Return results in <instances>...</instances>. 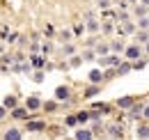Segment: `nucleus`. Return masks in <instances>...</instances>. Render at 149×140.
Wrapping results in <instances>:
<instances>
[{
    "label": "nucleus",
    "instance_id": "f257e3e1",
    "mask_svg": "<svg viewBox=\"0 0 149 140\" xmlns=\"http://www.w3.org/2000/svg\"><path fill=\"white\" fill-rule=\"evenodd\" d=\"M122 55H124L129 62L138 60V57H142V55H145V51H142V44H131V46H124Z\"/></svg>",
    "mask_w": 149,
    "mask_h": 140
},
{
    "label": "nucleus",
    "instance_id": "f03ea898",
    "mask_svg": "<svg viewBox=\"0 0 149 140\" xmlns=\"http://www.w3.org/2000/svg\"><path fill=\"white\" fill-rule=\"evenodd\" d=\"M99 21H96V12H87L85 14V32H90V35H96L99 32Z\"/></svg>",
    "mask_w": 149,
    "mask_h": 140
},
{
    "label": "nucleus",
    "instance_id": "7ed1b4c3",
    "mask_svg": "<svg viewBox=\"0 0 149 140\" xmlns=\"http://www.w3.org/2000/svg\"><path fill=\"white\" fill-rule=\"evenodd\" d=\"M117 62H119V55H115V53L99 55V67H101V69H106V67H115Z\"/></svg>",
    "mask_w": 149,
    "mask_h": 140
},
{
    "label": "nucleus",
    "instance_id": "20e7f679",
    "mask_svg": "<svg viewBox=\"0 0 149 140\" xmlns=\"http://www.w3.org/2000/svg\"><path fill=\"white\" fill-rule=\"evenodd\" d=\"M46 129V124L41 122V120H30L28 117V122H25V131H30V133H41Z\"/></svg>",
    "mask_w": 149,
    "mask_h": 140
},
{
    "label": "nucleus",
    "instance_id": "39448f33",
    "mask_svg": "<svg viewBox=\"0 0 149 140\" xmlns=\"http://www.w3.org/2000/svg\"><path fill=\"white\" fill-rule=\"evenodd\" d=\"M108 136L115 140H119V138H124V124L122 122H117V124H108Z\"/></svg>",
    "mask_w": 149,
    "mask_h": 140
},
{
    "label": "nucleus",
    "instance_id": "423d86ee",
    "mask_svg": "<svg viewBox=\"0 0 149 140\" xmlns=\"http://www.w3.org/2000/svg\"><path fill=\"white\" fill-rule=\"evenodd\" d=\"M41 104H44V101L39 99L37 94H32V97H28V99H25V108H28V113H35V110H39V108H41Z\"/></svg>",
    "mask_w": 149,
    "mask_h": 140
},
{
    "label": "nucleus",
    "instance_id": "0eeeda50",
    "mask_svg": "<svg viewBox=\"0 0 149 140\" xmlns=\"http://www.w3.org/2000/svg\"><path fill=\"white\" fill-rule=\"evenodd\" d=\"M69 97H71V90L67 88V85H57L55 88V99L57 101H69Z\"/></svg>",
    "mask_w": 149,
    "mask_h": 140
},
{
    "label": "nucleus",
    "instance_id": "6e6552de",
    "mask_svg": "<svg viewBox=\"0 0 149 140\" xmlns=\"http://www.w3.org/2000/svg\"><path fill=\"white\" fill-rule=\"evenodd\" d=\"M2 140H23V131L16 129V126H12V129H7V131H5Z\"/></svg>",
    "mask_w": 149,
    "mask_h": 140
},
{
    "label": "nucleus",
    "instance_id": "1a4fd4ad",
    "mask_svg": "<svg viewBox=\"0 0 149 140\" xmlns=\"http://www.w3.org/2000/svg\"><path fill=\"white\" fill-rule=\"evenodd\" d=\"M44 64H46L44 55H39V53H30V67H32V69H44Z\"/></svg>",
    "mask_w": 149,
    "mask_h": 140
},
{
    "label": "nucleus",
    "instance_id": "9d476101",
    "mask_svg": "<svg viewBox=\"0 0 149 140\" xmlns=\"http://www.w3.org/2000/svg\"><path fill=\"white\" fill-rule=\"evenodd\" d=\"M108 46H110V53H115V55H122V51H124V46H126V44H124V39H122V37H117V39H112Z\"/></svg>",
    "mask_w": 149,
    "mask_h": 140
},
{
    "label": "nucleus",
    "instance_id": "9b49d317",
    "mask_svg": "<svg viewBox=\"0 0 149 140\" xmlns=\"http://www.w3.org/2000/svg\"><path fill=\"white\" fill-rule=\"evenodd\" d=\"M74 140H94V133H92V129H76V133H74Z\"/></svg>",
    "mask_w": 149,
    "mask_h": 140
},
{
    "label": "nucleus",
    "instance_id": "f8f14e48",
    "mask_svg": "<svg viewBox=\"0 0 149 140\" xmlns=\"http://www.w3.org/2000/svg\"><path fill=\"white\" fill-rule=\"evenodd\" d=\"M133 104H135V97H131V94H126V97H119V99H117V106H119L122 110H129Z\"/></svg>",
    "mask_w": 149,
    "mask_h": 140
},
{
    "label": "nucleus",
    "instance_id": "ddd939ff",
    "mask_svg": "<svg viewBox=\"0 0 149 140\" xmlns=\"http://www.w3.org/2000/svg\"><path fill=\"white\" fill-rule=\"evenodd\" d=\"M53 51H55V44H53V39H48V41H44V44L39 46V55H44V57H48Z\"/></svg>",
    "mask_w": 149,
    "mask_h": 140
},
{
    "label": "nucleus",
    "instance_id": "4468645a",
    "mask_svg": "<svg viewBox=\"0 0 149 140\" xmlns=\"http://www.w3.org/2000/svg\"><path fill=\"white\" fill-rule=\"evenodd\" d=\"M12 117L14 120H28V108L25 106H14L12 108Z\"/></svg>",
    "mask_w": 149,
    "mask_h": 140
},
{
    "label": "nucleus",
    "instance_id": "2eb2a0df",
    "mask_svg": "<svg viewBox=\"0 0 149 140\" xmlns=\"http://www.w3.org/2000/svg\"><path fill=\"white\" fill-rule=\"evenodd\" d=\"M92 51L96 53V57H99V55H108V53H110V46H108V41H96Z\"/></svg>",
    "mask_w": 149,
    "mask_h": 140
},
{
    "label": "nucleus",
    "instance_id": "dca6fc26",
    "mask_svg": "<svg viewBox=\"0 0 149 140\" xmlns=\"http://www.w3.org/2000/svg\"><path fill=\"white\" fill-rule=\"evenodd\" d=\"M115 71H117V76H126V74L133 71V69H131L129 60H124V62H117V64H115Z\"/></svg>",
    "mask_w": 149,
    "mask_h": 140
},
{
    "label": "nucleus",
    "instance_id": "f3484780",
    "mask_svg": "<svg viewBox=\"0 0 149 140\" xmlns=\"http://www.w3.org/2000/svg\"><path fill=\"white\" fill-rule=\"evenodd\" d=\"M135 136H138V140H149V124H138Z\"/></svg>",
    "mask_w": 149,
    "mask_h": 140
},
{
    "label": "nucleus",
    "instance_id": "a211bd4d",
    "mask_svg": "<svg viewBox=\"0 0 149 140\" xmlns=\"http://www.w3.org/2000/svg\"><path fill=\"white\" fill-rule=\"evenodd\" d=\"M87 78H90V83H103V69H92L87 74Z\"/></svg>",
    "mask_w": 149,
    "mask_h": 140
},
{
    "label": "nucleus",
    "instance_id": "6ab92c4d",
    "mask_svg": "<svg viewBox=\"0 0 149 140\" xmlns=\"http://www.w3.org/2000/svg\"><path fill=\"white\" fill-rule=\"evenodd\" d=\"M133 35H135V44H142L145 46L149 41V30H135Z\"/></svg>",
    "mask_w": 149,
    "mask_h": 140
},
{
    "label": "nucleus",
    "instance_id": "aec40b11",
    "mask_svg": "<svg viewBox=\"0 0 149 140\" xmlns=\"http://www.w3.org/2000/svg\"><path fill=\"white\" fill-rule=\"evenodd\" d=\"M92 110H96L99 115H110V113H112V106L110 104H94Z\"/></svg>",
    "mask_w": 149,
    "mask_h": 140
},
{
    "label": "nucleus",
    "instance_id": "412c9836",
    "mask_svg": "<svg viewBox=\"0 0 149 140\" xmlns=\"http://www.w3.org/2000/svg\"><path fill=\"white\" fill-rule=\"evenodd\" d=\"M112 30H115V23L101 21V25H99V32H101V35H112Z\"/></svg>",
    "mask_w": 149,
    "mask_h": 140
},
{
    "label": "nucleus",
    "instance_id": "4be33fe9",
    "mask_svg": "<svg viewBox=\"0 0 149 140\" xmlns=\"http://www.w3.org/2000/svg\"><path fill=\"white\" fill-rule=\"evenodd\" d=\"M41 108H44V113H55L57 108H60V101H57V99H53V101H46V104H41Z\"/></svg>",
    "mask_w": 149,
    "mask_h": 140
},
{
    "label": "nucleus",
    "instance_id": "5701e85b",
    "mask_svg": "<svg viewBox=\"0 0 149 140\" xmlns=\"http://www.w3.org/2000/svg\"><path fill=\"white\" fill-rule=\"evenodd\" d=\"M129 110H131V115H129L131 120H138V117H142V104H133Z\"/></svg>",
    "mask_w": 149,
    "mask_h": 140
},
{
    "label": "nucleus",
    "instance_id": "b1692460",
    "mask_svg": "<svg viewBox=\"0 0 149 140\" xmlns=\"http://www.w3.org/2000/svg\"><path fill=\"white\" fill-rule=\"evenodd\" d=\"M16 104H19V101H16V97H14V94H7V97L2 99V106H5L7 110H12V108H14Z\"/></svg>",
    "mask_w": 149,
    "mask_h": 140
},
{
    "label": "nucleus",
    "instance_id": "393cba45",
    "mask_svg": "<svg viewBox=\"0 0 149 140\" xmlns=\"http://www.w3.org/2000/svg\"><path fill=\"white\" fill-rule=\"evenodd\" d=\"M99 92H101V88H99V85H96V83H92V85H90V88L85 90V99H92V97H96V94H99Z\"/></svg>",
    "mask_w": 149,
    "mask_h": 140
},
{
    "label": "nucleus",
    "instance_id": "a878e982",
    "mask_svg": "<svg viewBox=\"0 0 149 140\" xmlns=\"http://www.w3.org/2000/svg\"><path fill=\"white\" fill-rule=\"evenodd\" d=\"M135 25H138V30H149V16L135 18Z\"/></svg>",
    "mask_w": 149,
    "mask_h": 140
},
{
    "label": "nucleus",
    "instance_id": "bb28decb",
    "mask_svg": "<svg viewBox=\"0 0 149 140\" xmlns=\"http://www.w3.org/2000/svg\"><path fill=\"white\" fill-rule=\"evenodd\" d=\"M80 64H83V57H80V55H69V67H71V69H76V67H80Z\"/></svg>",
    "mask_w": 149,
    "mask_h": 140
},
{
    "label": "nucleus",
    "instance_id": "cd10ccee",
    "mask_svg": "<svg viewBox=\"0 0 149 140\" xmlns=\"http://www.w3.org/2000/svg\"><path fill=\"white\" fill-rule=\"evenodd\" d=\"M71 35L74 37H83L85 35V23H76L74 28H71Z\"/></svg>",
    "mask_w": 149,
    "mask_h": 140
},
{
    "label": "nucleus",
    "instance_id": "c85d7f7f",
    "mask_svg": "<svg viewBox=\"0 0 149 140\" xmlns=\"http://www.w3.org/2000/svg\"><path fill=\"white\" fill-rule=\"evenodd\" d=\"M147 9H149V7H145V5H138V7L133 9V16H135V18H140V16H149Z\"/></svg>",
    "mask_w": 149,
    "mask_h": 140
},
{
    "label": "nucleus",
    "instance_id": "c756f323",
    "mask_svg": "<svg viewBox=\"0 0 149 140\" xmlns=\"http://www.w3.org/2000/svg\"><path fill=\"white\" fill-rule=\"evenodd\" d=\"M76 117H78V124H87L90 122V110H80V113H76Z\"/></svg>",
    "mask_w": 149,
    "mask_h": 140
},
{
    "label": "nucleus",
    "instance_id": "7c9ffc66",
    "mask_svg": "<svg viewBox=\"0 0 149 140\" xmlns=\"http://www.w3.org/2000/svg\"><path fill=\"white\" fill-rule=\"evenodd\" d=\"M83 62H92V60H96V53L92 51V48H87V51H83Z\"/></svg>",
    "mask_w": 149,
    "mask_h": 140
},
{
    "label": "nucleus",
    "instance_id": "2f4dec72",
    "mask_svg": "<svg viewBox=\"0 0 149 140\" xmlns=\"http://www.w3.org/2000/svg\"><path fill=\"white\" fill-rule=\"evenodd\" d=\"M62 53H64V55L69 57V55H74V53H76V46H74V44H71V41H67V44L62 46Z\"/></svg>",
    "mask_w": 149,
    "mask_h": 140
},
{
    "label": "nucleus",
    "instance_id": "473e14b6",
    "mask_svg": "<svg viewBox=\"0 0 149 140\" xmlns=\"http://www.w3.org/2000/svg\"><path fill=\"white\" fill-rule=\"evenodd\" d=\"M64 124H67L69 129H74V126H78V117H76V115H67V117H64Z\"/></svg>",
    "mask_w": 149,
    "mask_h": 140
},
{
    "label": "nucleus",
    "instance_id": "72a5a7b5",
    "mask_svg": "<svg viewBox=\"0 0 149 140\" xmlns=\"http://www.w3.org/2000/svg\"><path fill=\"white\" fill-rule=\"evenodd\" d=\"M55 35H57V32H55L53 25H46V28H44V37H46V39H53Z\"/></svg>",
    "mask_w": 149,
    "mask_h": 140
},
{
    "label": "nucleus",
    "instance_id": "f704fd0d",
    "mask_svg": "<svg viewBox=\"0 0 149 140\" xmlns=\"http://www.w3.org/2000/svg\"><path fill=\"white\" fill-rule=\"evenodd\" d=\"M57 35H60V39H62V41H64V44H67V41H71V30H60V32H57Z\"/></svg>",
    "mask_w": 149,
    "mask_h": 140
},
{
    "label": "nucleus",
    "instance_id": "c9c22d12",
    "mask_svg": "<svg viewBox=\"0 0 149 140\" xmlns=\"http://www.w3.org/2000/svg\"><path fill=\"white\" fill-rule=\"evenodd\" d=\"M32 80H35V83H41V80H44V69L35 71V74H32Z\"/></svg>",
    "mask_w": 149,
    "mask_h": 140
},
{
    "label": "nucleus",
    "instance_id": "e433bc0d",
    "mask_svg": "<svg viewBox=\"0 0 149 140\" xmlns=\"http://www.w3.org/2000/svg\"><path fill=\"white\" fill-rule=\"evenodd\" d=\"M115 14H117V12H112V9H103V14H101V18H106V21H110V18H115Z\"/></svg>",
    "mask_w": 149,
    "mask_h": 140
},
{
    "label": "nucleus",
    "instance_id": "4c0bfd02",
    "mask_svg": "<svg viewBox=\"0 0 149 140\" xmlns=\"http://www.w3.org/2000/svg\"><path fill=\"white\" fill-rule=\"evenodd\" d=\"M14 71H19V74H25V71H30V64H16Z\"/></svg>",
    "mask_w": 149,
    "mask_h": 140
},
{
    "label": "nucleus",
    "instance_id": "58836bf2",
    "mask_svg": "<svg viewBox=\"0 0 149 140\" xmlns=\"http://www.w3.org/2000/svg\"><path fill=\"white\" fill-rule=\"evenodd\" d=\"M142 117L149 122V104H142Z\"/></svg>",
    "mask_w": 149,
    "mask_h": 140
},
{
    "label": "nucleus",
    "instance_id": "ea45409f",
    "mask_svg": "<svg viewBox=\"0 0 149 140\" xmlns=\"http://www.w3.org/2000/svg\"><path fill=\"white\" fill-rule=\"evenodd\" d=\"M7 41H9V44H16V41H19V35H16V32H12V35H7Z\"/></svg>",
    "mask_w": 149,
    "mask_h": 140
},
{
    "label": "nucleus",
    "instance_id": "a19ab883",
    "mask_svg": "<svg viewBox=\"0 0 149 140\" xmlns=\"http://www.w3.org/2000/svg\"><path fill=\"white\" fill-rule=\"evenodd\" d=\"M110 7V0H99V9H108Z\"/></svg>",
    "mask_w": 149,
    "mask_h": 140
},
{
    "label": "nucleus",
    "instance_id": "79ce46f5",
    "mask_svg": "<svg viewBox=\"0 0 149 140\" xmlns=\"http://www.w3.org/2000/svg\"><path fill=\"white\" fill-rule=\"evenodd\" d=\"M7 35H9V28H2V32H0V39H7Z\"/></svg>",
    "mask_w": 149,
    "mask_h": 140
},
{
    "label": "nucleus",
    "instance_id": "37998d69",
    "mask_svg": "<svg viewBox=\"0 0 149 140\" xmlns=\"http://www.w3.org/2000/svg\"><path fill=\"white\" fill-rule=\"evenodd\" d=\"M5 115H7V108H5V106H0V120H2Z\"/></svg>",
    "mask_w": 149,
    "mask_h": 140
},
{
    "label": "nucleus",
    "instance_id": "c03bdc74",
    "mask_svg": "<svg viewBox=\"0 0 149 140\" xmlns=\"http://www.w3.org/2000/svg\"><path fill=\"white\" fill-rule=\"evenodd\" d=\"M142 51H145V53H147V55H149V41H147V44H145V46H142Z\"/></svg>",
    "mask_w": 149,
    "mask_h": 140
},
{
    "label": "nucleus",
    "instance_id": "a18cd8bd",
    "mask_svg": "<svg viewBox=\"0 0 149 140\" xmlns=\"http://www.w3.org/2000/svg\"><path fill=\"white\" fill-rule=\"evenodd\" d=\"M140 5H145V7H149V0H140Z\"/></svg>",
    "mask_w": 149,
    "mask_h": 140
},
{
    "label": "nucleus",
    "instance_id": "49530a36",
    "mask_svg": "<svg viewBox=\"0 0 149 140\" xmlns=\"http://www.w3.org/2000/svg\"><path fill=\"white\" fill-rule=\"evenodd\" d=\"M2 53H7V51H5V46H2V44H0V55H2Z\"/></svg>",
    "mask_w": 149,
    "mask_h": 140
}]
</instances>
